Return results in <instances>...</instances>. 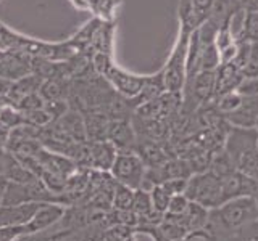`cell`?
<instances>
[{
	"mask_svg": "<svg viewBox=\"0 0 258 241\" xmlns=\"http://www.w3.org/2000/svg\"><path fill=\"white\" fill-rule=\"evenodd\" d=\"M7 185H8V179H7L5 175H0V204H2V201H4V195H5Z\"/></svg>",
	"mask_w": 258,
	"mask_h": 241,
	"instance_id": "34",
	"label": "cell"
},
{
	"mask_svg": "<svg viewBox=\"0 0 258 241\" xmlns=\"http://www.w3.org/2000/svg\"><path fill=\"white\" fill-rule=\"evenodd\" d=\"M133 198H134V190L126 187V185L115 183L113 187V196H111V206L118 209V211H131V204H133Z\"/></svg>",
	"mask_w": 258,
	"mask_h": 241,
	"instance_id": "18",
	"label": "cell"
},
{
	"mask_svg": "<svg viewBox=\"0 0 258 241\" xmlns=\"http://www.w3.org/2000/svg\"><path fill=\"white\" fill-rule=\"evenodd\" d=\"M84 126L87 142H102L107 140L110 117L100 111H89L84 112Z\"/></svg>",
	"mask_w": 258,
	"mask_h": 241,
	"instance_id": "13",
	"label": "cell"
},
{
	"mask_svg": "<svg viewBox=\"0 0 258 241\" xmlns=\"http://www.w3.org/2000/svg\"><path fill=\"white\" fill-rule=\"evenodd\" d=\"M107 140L115 145L118 151H133L136 132L129 119H110Z\"/></svg>",
	"mask_w": 258,
	"mask_h": 241,
	"instance_id": "9",
	"label": "cell"
},
{
	"mask_svg": "<svg viewBox=\"0 0 258 241\" xmlns=\"http://www.w3.org/2000/svg\"><path fill=\"white\" fill-rule=\"evenodd\" d=\"M110 174L118 183L137 190L142 187L145 177V163L134 151H118V156L110 169Z\"/></svg>",
	"mask_w": 258,
	"mask_h": 241,
	"instance_id": "5",
	"label": "cell"
},
{
	"mask_svg": "<svg viewBox=\"0 0 258 241\" xmlns=\"http://www.w3.org/2000/svg\"><path fill=\"white\" fill-rule=\"evenodd\" d=\"M149 193H150L153 209L160 214H165L166 209H168V204H169V199H171V195H169V193L163 188V185L161 183L153 185Z\"/></svg>",
	"mask_w": 258,
	"mask_h": 241,
	"instance_id": "21",
	"label": "cell"
},
{
	"mask_svg": "<svg viewBox=\"0 0 258 241\" xmlns=\"http://www.w3.org/2000/svg\"><path fill=\"white\" fill-rule=\"evenodd\" d=\"M184 241H218L216 235L213 231L207 228H197V230H189L182 238Z\"/></svg>",
	"mask_w": 258,
	"mask_h": 241,
	"instance_id": "29",
	"label": "cell"
},
{
	"mask_svg": "<svg viewBox=\"0 0 258 241\" xmlns=\"http://www.w3.org/2000/svg\"><path fill=\"white\" fill-rule=\"evenodd\" d=\"M118 156L116 147L108 140L102 142H89L87 153V169H97L100 172H110V169Z\"/></svg>",
	"mask_w": 258,
	"mask_h": 241,
	"instance_id": "6",
	"label": "cell"
},
{
	"mask_svg": "<svg viewBox=\"0 0 258 241\" xmlns=\"http://www.w3.org/2000/svg\"><path fill=\"white\" fill-rule=\"evenodd\" d=\"M42 82H44V77H40L39 74H36V72H29V74H26L24 77H21L18 80H13L12 88H10V92H8L7 96L12 100L13 106H15V103L18 101L21 96L28 95V93L39 92Z\"/></svg>",
	"mask_w": 258,
	"mask_h": 241,
	"instance_id": "14",
	"label": "cell"
},
{
	"mask_svg": "<svg viewBox=\"0 0 258 241\" xmlns=\"http://www.w3.org/2000/svg\"><path fill=\"white\" fill-rule=\"evenodd\" d=\"M64 215V204L61 203H42L32 215V219L26 223L28 233H36L48 228L56 223Z\"/></svg>",
	"mask_w": 258,
	"mask_h": 241,
	"instance_id": "8",
	"label": "cell"
},
{
	"mask_svg": "<svg viewBox=\"0 0 258 241\" xmlns=\"http://www.w3.org/2000/svg\"><path fill=\"white\" fill-rule=\"evenodd\" d=\"M242 100H244V96H242L237 90L234 92H228V93H223V95H218L215 98V108L216 111H220L223 116L229 114V112L236 111Z\"/></svg>",
	"mask_w": 258,
	"mask_h": 241,
	"instance_id": "20",
	"label": "cell"
},
{
	"mask_svg": "<svg viewBox=\"0 0 258 241\" xmlns=\"http://www.w3.org/2000/svg\"><path fill=\"white\" fill-rule=\"evenodd\" d=\"M12 84H13V80L0 77V98L8 95V92H10V88H12Z\"/></svg>",
	"mask_w": 258,
	"mask_h": 241,
	"instance_id": "31",
	"label": "cell"
},
{
	"mask_svg": "<svg viewBox=\"0 0 258 241\" xmlns=\"http://www.w3.org/2000/svg\"><path fill=\"white\" fill-rule=\"evenodd\" d=\"M8 134H10V129L7 126H4L0 123V148H5L7 145V139H8Z\"/></svg>",
	"mask_w": 258,
	"mask_h": 241,
	"instance_id": "33",
	"label": "cell"
},
{
	"mask_svg": "<svg viewBox=\"0 0 258 241\" xmlns=\"http://www.w3.org/2000/svg\"><path fill=\"white\" fill-rule=\"evenodd\" d=\"M187 180L189 179H182V177H176V179H168L163 183V188L169 193L171 196L174 195H182L185 191V187H187Z\"/></svg>",
	"mask_w": 258,
	"mask_h": 241,
	"instance_id": "28",
	"label": "cell"
},
{
	"mask_svg": "<svg viewBox=\"0 0 258 241\" xmlns=\"http://www.w3.org/2000/svg\"><path fill=\"white\" fill-rule=\"evenodd\" d=\"M242 40L256 44L258 42V12H245L244 37Z\"/></svg>",
	"mask_w": 258,
	"mask_h": 241,
	"instance_id": "24",
	"label": "cell"
},
{
	"mask_svg": "<svg viewBox=\"0 0 258 241\" xmlns=\"http://www.w3.org/2000/svg\"><path fill=\"white\" fill-rule=\"evenodd\" d=\"M113 32H115V26H113V23L102 21V24L94 32V37H92V42H91V50H94V55L95 53L111 55Z\"/></svg>",
	"mask_w": 258,
	"mask_h": 241,
	"instance_id": "16",
	"label": "cell"
},
{
	"mask_svg": "<svg viewBox=\"0 0 258 241\" xmlns=\"http://www.w3.org/2000/svg\"><path fill=\"white\" fill-rule=\"evenodd\" d=\"M221 64V55L215 42L202 45L200 52V71H216Z\"/></svg>",
	"mask_w": 258,
	"mask_h": 241,
	"instance_id": "19",
	"label": "cell"
},
{
	"mask_svg": "<svg viewBox=\"0 0 258 241\" xmlns=\"http://www.w3.org/2000/svg\"><path fill=\"white\" fill-rule=\"evenodd\" d=\"M236 171L237 169H236V166H234V161L231 159V156L228 155V151L226 150H221L218 155H215L212 159H210V171L208 172L216 175L218 179L223 180Z\"/></svg>",
	"mask_w": 258,
	"mask_h": 241,
	"instance_id": "17",
	"label": "cell"
},
{
	"mask_svg": "<svg viewBox=\"0 0 258 241\" xmlns=\"http://www.w3.org/2000/svg\"><path fill=\"white\" fill-rule=\"evenodd\" d=\"M70 88H71V82L68 79L50 77V79H44L42 85L39 88V93L45 101L64 100L68 98Z\"/></svg>",
	"mask_w": 258,
	"mask_h": 241,
	"instance_id": "15",
	"label": "cell"
},
{
	"mask_svg": "<svg viewBox=\"0 0 258 241\" xmlns=\"http://www.w3.org/2000/svg\"><path fill=\"white\" fill-rule=\"evenodd\" d=\"M189 198L184 195H174L169 199V204H168V209H166V215H173V217H182L184 212L187 211L189 207Z\"/></svg>",
	"mask_w": 258,
	"mask_h": 241,
	"instance_id": "26",
	"label": "cell"
},
{
	"mask_svg": "<svg viewBox=\"0 0 258 241\" xmlns=\"http://www.w3.org/2000/svg\"><path fill=\"white\" fill-rule=\"evenodd\" d=\"M94 69L99 76H102L113 90L119 93L124 98L131 100L136 95H139L142 87L145 85L147 77H141L136 74H129V72L118 68L111 60V55L95 53L92 56Z\"/></svg>",
	"mask_w": 258,
	"mask_h": 241,
	"instance_id": "2",
	"label": "cell"
},
{
	"mask_svg": "<svg viewBox=\"0 0 258 241\" xmlns=\"http://www.w3.org/2000/svg\"><path fill=\"white\" fill-rule=\"evenodd\" d=\"M8 155H10V151H8L7 148H0V175H4V172H5Z\"/></svg>",
	"mask_w": 258,
	"mask_h": 241,
	"instance_id": "32",
	"label": "cell"
},
{
	"mask_svg": "<svg viewBox=\"0 0 258 241\" xmlns=\"http://www.w3.org/2000/svg\"><path fill=\"white\" fill-rule=\"evenodd\" d=\"M210 219H215L223 230L237 231L258 220V201L255 196H237L210 211Z\"/></svg>",
	"mask_w": 258,
	"mask_h": 241,
	"instance_id": "1",
	"label": "cell"
},
{
	"mask_svg": "<svg viewBox=\"0 0 258 241\" xmlns=\"http://www.w3.org/2000/svg\"><path fill=\"white\" fill-rule=\"evenodd\" d=\"M184 195L189 198V201L199 203L210 211L224 203L221 179H218L212 172H197L196 175L189 177Z\"/></svg>",
	"mask_w": 258,
	"mask_h": 241,
	"instance_id": "4",
	"label": "cell"
},
{
	"mask_svg": "<svg viewBox=\"0 0 258 241\" xmlns=\"http://www.w3.org/2000/svg\"><path fill=\"white\" fill-rule=\"evenodd\" d=\"M0 123L7 126L8 129H15L21 124H24L23 111L16 109L13 104H7V106L0 108Z\"/></svg>",
	"mask_w": 258,
	"mask_h": 241,
	"instance_id": "22",
	"label": "cell"
},
{
	"mask_svg": "<svg viewBox=\"0 0 258 241\" xmlns=\"http://www.w3.org/2000/svg\"><path fill=\"white\" fill-rule=\"evenodd\" d=\"M245 12H258V0H239Z\"/></svg>",
	"mask_w": 258,
	"mask_h": 241,
	"instance_id": "30",
	"label": "cell"
},
{
	"mask_svg": "<svg viewBox=\"0 0 258 241\" xmlns=\"http://www.w3.org/2000/svg\"><path fill=\"white\" fill-rule=\"evenodd\" d=\"M40 204L32 201L18 206H0V227H23L32 219Z\"/></svg>",
	"mask_w": 258,
	"mask_h": 241,
	"instance_id": "7",
	"label": "cell"
},
{
	"mask_svg": "<svg viewBox=\"0 0 258 241\" xmlns=\"http://www.w3.org/2000/svg\"><path fill=\"white\" fill-rule=\"evenodd\" d=\"M194 29L187 24L181 23V32L179 39L171 52V56L166 63L163 72V82L165 88L169 93H181L184 90L185 84V58H187V47H189V37Z\"/></svg>",
	"mask_w": 258,
	"mask_h": 241,
	"instance_id": "3",
	"label": "cell"
},
{
	"mask_svg": "<svg viewBox=\"0 0 258 241\" xmlns=\"http://www.w3.org/2000/svg\"><path fill=\"white\" fill-rule=\"evenodd\" d=\"M248 241H258V230H256V231H253V235L248 238Z\"/></svg>",
	"mask_w": 258,
	"mask_h": 241,
	"instance_id": "35",
	"label": "cell"
},
{
	"mask_svg": "<svg viewBox=\"0 0 258 241\" xmlns=\"http://www.w3.org/2000/svg\"><path fill=\"white\" fill-rule=\"evenodd\" d=\"M258 117V95L255 96H244L240 106L226 114L224 119L229 120L236 127H255Z\"/></svg>",
	"mask_w": 258,
	"mask_h": 241,
	"instance_id": "12",
	"label": "cell"
},
{
	"mask_svg": "<svg viewBox=\"0 0 258 241\" xmlns=\"http://www.w3.org/2000/svg\"><path fill=\"white\" fill-rule=\"evenodd\" d=\"M237 92L242 96H255L258 95V74L256 76H244L237 87Z\"/></svg>",
	"mask_w": 258,
	"mask_h": 241,
	"instance_id": "27",
	"label": "cell"
},
{
	"mask_svg": "<svg viewBox=\"0 0 258 241\" xmlns=\"http://www.w3.org/2000/svg\"><path fill=\"white\" fill-rule=\"evenodd\" d=\"M44 104H45V100L40 96L39 92H34V93H28L21 96V98L15 103V108L20 111H32V109L44 108Z\"/></svg>",
	"mask_w": 258,
	"mask_h": 241,
	"instance_id": "25",
	"label": "cell"
},
{
	"mask_svg": "<svg viewBox=\"0 0 258 241\" xmlns=\"http://www.w3.org/2000/svg\"><path fill=\"white\" fill-rule=\"evenodd\" d=\"M215 74H216V96L237 90L240 80L244 79V72L232 61L220 64L218 69L215 71Z\"/></svg>",
	"mask_w": 258,
	"mask_h": 241,
	"instance_id": "11",
	"label": "cell"
},
{
	"mask_svg": "<svg viewBox=\"0 0 258 241\" xmlns=\"http://www.w3.org/2000/svg\"><path fill=\"white\" fill-rule=\"evenodd\" d=\"M187 95H194L200 103H210L216 96V74L215 71H199L194 77Z\"/></svg>",
	"mask_w": 258,
	"mask_h": 241,
	"instance_id": "10",
	"label": "cell"
},
{
	"mask_svg": "<svg viewBox=\"0 0 258 241\" xmlns=\"http://www.w3.org/2000/svg\"><path fill=\"white\" fill-rule=\"evenodd\" d=\"M23 117H24V124L34 126L39 129H44L52 123V116L48 114L44 108L32 109V111H23Z\"/></svg>",
	"mask_w": 258,
	"mask_h": 241,
	"instance_id": "23",
	"label": "cell"
},
{
	"mask_svg": "<svg viewBox=\"0 0 258 241\" xmlns=\"http://www.w3.org/2000/svg\"><path fill=\"white\" fill-rule=\"evenodd\" d=\"M255 131L258 132V117H256V123H255Z\"/></svg>",
	"mask_w": 258,
	"mask_h": 241,
	"instance_id": "36",
	"label": "cell"
}]
</instances>
